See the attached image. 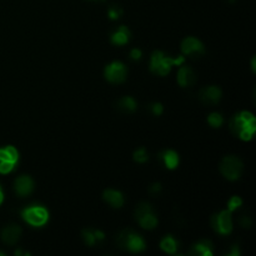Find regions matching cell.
<instances>
[{"mask_svg":"<svg viewBox=\"0 0 256 256\" xmlns=\"http://www.w3.org/2000/svg\"><path fill=\"white\" fill-rule=\"evenodd\" d=\"M230 132L239 136L242 140L249 142L254 136L256 130V119L249 112H242L234 115L229 122Z\"/></svg>","mask_w":256,"mask_h":256,"instance_id":"obj_1","label":"cell"},{"mask_svg":"<svg viewBox=\"0 0 256 256\" xmlns=\"http://www.w3.org/2000/svg\"><path fill=\"white\" fill-rule=\"evenodd\" d=\"M184 60V56L172 59V58L165 56V54L162 52H154L152 55V59H150V70L154 74L164 76V75L169 74L170 70H172V66L182 64Z\"/></svg>","mask_w":256,"mask_h":256,"instance_id":"obj_2","label":"cell"},{"mask_svg":"<svg viewBox=\"0 0 256 256\" xmlns=\"http://www.w3.org/2000/svg\"><path fill=\"white\" fill-rule=\"evenodd\" d=\"M244 170V164L242 160L234 155L225 156L220 162V172L226 179L238 180L242 176V172Z\"/></svg>","mask_w":256,"mask_h":256,"instance_id":"obj_3","label":"cell"},{"mask_svg":"<svg viewBox=\"0 0 256 256\" xmlns=\"http://www.w3.org/2000/svg\"><path fill=\"white\" fill-rule=\"evenodd\" d=\"M22 216L32 226H42L49 220V212L42 206H29L22 212Z\"/></svg>","mask_w":256,"mask_h":256,"instance_id":"obj_4","label":"cell"},{"mask_svg":"<svg viewBox=\"0 0 256 256\" xmlns=\"http://www.w3.org/2000/svg\"><path fill=\"white\" fill-rule=\"evenodd\" d=\"M212 229L220 235H228L232 230V218L230 210H222L219 214L212 215Z\"/></svg>","mask_w":256,"mask_h":256,"instance_id":"obj_5","label":"cell"},{"mask_svg":"<svg viewBox=\"0 0 256 256\" xmlns=\"http://www.w3.org/2000/svg\"><path fill=\"white\" fill-rule=\"evenodd\" d=\"M19 160V152L14 146H6L0 149V172L8 174L14 169Z\"/></svg>","mask_w":256,"mask_h":256,"instance_id":"obj_6","label":"cell"},{"mask_svg":"<svg viewBox=\"0 0 256 256\" xmlns=\"http://www.w3.org/2000/svg\"><path fill=\"white\" fill-rule=\"evenodd\" d=\"M104 74L108 82H112V84H120L126 79L128 70L122 62H112V64L106 65Z\"/></svg>","mask_w":256,"mask_h":256,"instance_id":"obj_7","label":"cell"},{"mask_svg":"<svg viewBox=\"0 0 256 256\" xmlns=\"http://www.w3.org/2000/svg\"><path fill=\"white\" fill-rule=\"evenodd\" d=\"M182 52L184 55H189V56H199L205 52V48L202 42L196 38H185L182 42Z\"/></svg>","mask_w":256,"mask_h":256,"instance_id":"obj_8","label":"cell"},{"mask_svg":"<svg viewBox=\"0 0 256 256\" xmlns=\"http://www.w3.org/2000/svg\"><path fill=\"white\" fill-rule=\"evenodd\" d=\"M222 90L218 86H208L204 88L199 92V99L202 100L204 104L208 105H212V104H218L222 99Z\"/></svg>","mask_w":256,"mask_h":256,"instance_id":"obj_9","label":"cell"},{"mask_svg":"<svg viewBox=\"0 0 256 256\" xmlns=\"http://www.w3.org/2000/svg\"><path fill=\"white\" fill-rule=\"evenodd\" d=\"M14 189L19 196H26L34 190V182L28 175H22L14 182Z\"/></svg>","mask_w":256,"mask_h":256,"instance_id":"obj_10","label":"cell"},{"mask_svg":"<svg viewBox=\"0 0 256 256\" xmlns=\"http://www.w3.org/2000/svg\"><path fill=\"white\" fill-rule=\"evenodd\" d=\"M20 236H22V229L15 224L8 225L2 230V240L6 245L16 244L19 242Z\"/></svg>","mask_w":256,"mask_h":256,"instance_id":"obj_11","label":"cell"},{"mask_svg":"<svg viewBox=\"0 0 256 256\" xmlns=\"http://www.w3.org/2000/svg\"><path fill=\"white\" fill-rule=\"evenodd\" d=\"M196 82V75L189 66H182L178 72V82L180 86H192Z\"/></svg>","mask_w":256,"mask_h":256,"instance_id":"obj_12","label":"cell"},{"mask_svg":"<svg viewBox=\"0 0 256 256\" xmlns=\"http://www.w3.org/2000/svg\"><path fill=\"white\" fill-rule=\"evenodd\" d=\"M102 199L112 208H122L124 205V196L120 192H116V190H112V189H108L102 192Z\"/></svg>","mask_w":256,"mask_h":256,"instance_id":"obj_13","label":"cell"},{"mask_svg":"<svg viewBox=\"0 0 256 256\" xmlns=\"http://www.w3.org/2000/svg\"><path fill=\"white\" fill-rule=\"evenodd\" d=\"M145 248H146V245H145L144 239L132 232V234H130L129 239H128L125 249H128L132 252H142V250H145Z\"/></svg>","mask_w":256,"mask_h":256,"instance_id":"obj_14","label":"cell"},{"mask_svg":"<svg viewBox=\"0 0 256 256\" xmlns=\"http://www.w3.org/2000/svg\"><path fill=\"white\" fill-rule=\"evenodd\" d=\"M160 159L164 162L165 166L170 170L176 169L178 165H179V155L174 150H165L164 152L160 154Z\"/></svg>","mask_w":256,"mask_h":256,"instance_id":"obj_15","label":"cell"},{"mask_svg":"<svg viewBox=\"0 0 256 256\" xmlns=\"http://www.w3.org/2000/svg\"><path fill=\"white\" fill-rule=\"evenodd\" d=\"M190 255H200V256H212V245L208 240L198 242L190 250Z\"/></svg>","mask_w":256,"mask_h":256,"instance_id":"obj_16","label":"cell"},{"mask_svg":"<svg viewBox=\"0 0 256 256\" xmlns=\"http://www.w3.org/2000/svg\"><path fill=\"white\" fill-rule=\"evenodd\" d=\"M130 40V30L126 26L122 25L114 34L112 35V42L116 45L128 44Z\"/></svg>","mask_w":256,"mask_h":256,"instance_id":"obj_17","label":"cell"},{"mask_svg":"<svg viewBox=\"0 0 256 256\" xmlns=\"http://www.w3.org/2000/svg\"><path fill=\"white\" fill-rule=\"evenodd\" d=\"M136 220H138V222H139L140 226L144 228V229H148V230L154 229V228H156V225H158V218L155 216L154 212H148V214L142 215V216L138 218Z\"/></svg>","mask_w":256,"mask_h":256,"instance_id":"obj_18","label":"cell"},{"mask_svg":"<svg viewBox=\"0 0 256 256\" xmlns=\"http://www.w3.org/2000/svg\"><path fill=\"white\" fill-rule=\"evenodd\" d=\"M136 102L132 96H124L116 102V109L122 112H132L136 110Z\"/></svg>","mask_w":256,"mask_h":256,"instance_id":"obj_19","label":"cell"},{"mask_svg":"<svg viewBox=\"0 0 256 256\" xmlns=\"http://www.w3.org/2000/svg\"><path fill=\"white\" fill-rule=\"evenodd\" d=\"M160 248L162 252H168V254H175L178 249V242L172 236H165L160 242Z\"/></svg>","mask_w":256,"mask_h":256,"instance_id":"obj_20","label":"cell"},{"mask_svg":"<svg viewBox=\"0 0 256 256\" xmlns=\"http://www.w3.org/2000/svg\"><path fill=\"white\" fill-rule=\"evenodd\" d=\"M208 122H209L212 128H220L222 125V122H224V119H222V114H219V112H212V114H210L209 118H208Z\"/></svg>","mask_w":256,"mask_h":256,"instance_id":"obj_21","label":"cell"},{"mask_svg":"<svg viewBox=\"0 0 256 256\" xmlns=\"http://www.w3.org/2000/svg\"><path fill=\"white\" fill-rule=\"evenodd\" d=\"M132 232V230L126 229V230H122V232L118 235L116 242L120 248L125 249V246H126V242H128V239H129V236Z\"/></svg>","mask_w":256,"mask_h":256,"instance_id":"obj_22","label":"cell"},{"mask_svg":"<svg viewBox=\"0 0 256 256\" xmlns=\"http://www.w3.org/2000/svg\"><path fill=\"white\" fill-rule=\"evenodd\" d=\"M82 239H84V242H86L89 246H92V245L96 242V238H95L94 232H92L90 229L82 230Z\"/></svg>","mask_w":256,"mask_h":256,"instance_id":"obj_23","label":"cell"},{"mask_svg":"<svg viewBox=\"0 0 256 256\" xmlns=\"http://www.w3.org/2000/svg\"><path fill=\"white\" fill-rule=\"evenodd\" d=\"M148 159H149V156H148V152L146 150H145V148H140V149H138L136 152H134V160L136 162L142 164V162H148Z\"/></svg>","mask_w":256,"mask_h":256,"instance_id":"obj_24","label":"cell"},{"mask_svg":"<svg viewBox=\"0 0 256 256\" xmlns=\"http://www.w3.org/2000/svg\"><path fill=\"white\" fill-rule=\"evenodd\" d=\"M242 200L240 199L239 196H232V199L229 200V202H228V210H230V212H234V210H236L238 208L239 206H242Z\"/></svg>","mask_w":256,"mask_h":256,"instance_id":"obj_25","label":"cell"},{"mask_svg":"<svg viewBox=\"0 0 256 256\" xmlns=\"http://www.w3.org/2000/svg\"><path fill=\"white\" fill-rule=\"evenodd\" d=\"M122 14V10L120 9L119 6H116V5H112V6L109 9V16H110V19L116 20L118 18H119Z\"/></svg>","mask_w":256,"mask_h":256,"instance_id":"obj_26","label":"cell"},{"mask_svg":"<svg viewBox=\"0 0 256 256\" xmlns=\"http://www.w3.org/2000/svg\"><path fill=\"white\" fill-rule=\"evenodd\" d=\"M150 110H152V114L159 116V115H162V112H164V108H162V105L160 104V102H155V104H152V106H150Z\"/></svg>","mask_w":256,"mask_h":256,"instance_id":"obj_27","label":"cell"},{"mask_svg":"<svg viewBox=\"0 0 256 256\" xmlns=\"http://www.w3.org/2000/svg\"><path fill=\"white\" fill-rule=\"evenodd\" d=\"M162 190V185L159 184V182H155V184L150 185L149 186V192L150 194H158V192Z\"/></svg>","mask_w":256,"mask_h":256,"instance_id":"obj_28","label":"cell"},{"mask_svg":"<svg viewBox=\"0 0 256 256\" xmlns=\"http://www.w3.org/2000/svg\"><path fill=\"white\" fill-rule=\"evenodd\" d=\"M240 225L244 228H250L252 226V220H250L249 216H242L240 219Z\"/></svg>","mask_w":256,"mask_h":256,"instance_id":"obj_29","label":"cell"},{"mask_svg":"<svg viewBox=\"0 0 256 256\" xmlns=\"http://www.w3.org/2000/svg\"><path fill=\"white\" fill-rule=\"evenodd\" d=\"M130 56H132V60H139L142 58V52L139 49H132V52H130Z\"/></svg>","mask_w":256,"mask_h":256,"instance_id":"obj_30","label":"cell"},{"mask_svg":"<svg viewBox=\"0 0 256 256\" xmlns=\"http://www.w3.org/2000/svg\"><path fill=\"white\" fill-rule=\"evenodd\" d=\"M94 234H95V238H96V242H98V240H104L105 235H104V232H100V230H96V232H94Z\"/></svg>","mask_w":256,"mask_h":256,"instance_id":"obj_31","label":"cell"},{"mask_svg":"<svg viewBox=\"0 0 256 256\" xmlns=\"http://www.w3.org/2000/svg\"><path fill=\"white\" fill-rule=\"evenodd\" d=\"M2 200H4V194H2V186H0V205H2Z\"/></svg>","mask_w":256,"mask_h":256,"instance_id":"obj_32","label":"cell"},{"mask_svg":"<svg viewBox=\"0 0 256 256\" xmlns=\"http://www.w3.org/2000/svg\"><path fill=\"white\" fill-rule=\"evenodd\" d=\"M252 72H255V56L254 58H252Z\"/></svg>","mask_w":256,"mask_h":256,"instance_id":"obj_33","label":"cell"},{"mask_svg":"<svg viewBox=\"0 0 256 256\" xmlns=\"http://www.w3.org/2000/svg\"><path fill=\"white\" fill-rule=\"evenodd\" d=\"M0 255H2V256H4L5 254H4V252H0Z\"/></svg>","mask_w":256,"mask_h":256,"instance_id":"obj_34","label":"cell"},{"mask_svg":"<svg viewBox=\"0 0 256 256\" xmlns=\"http://www.w3.org/2000/svg\"><path fill=\"white\" fill-rule=\"evenodd\" d=\"M95 2H102V0H95Z\"/></svg>","mask_w":256,"mask_h":256,"instance_id":"obj_35","label":"cell"}]
</instances>
